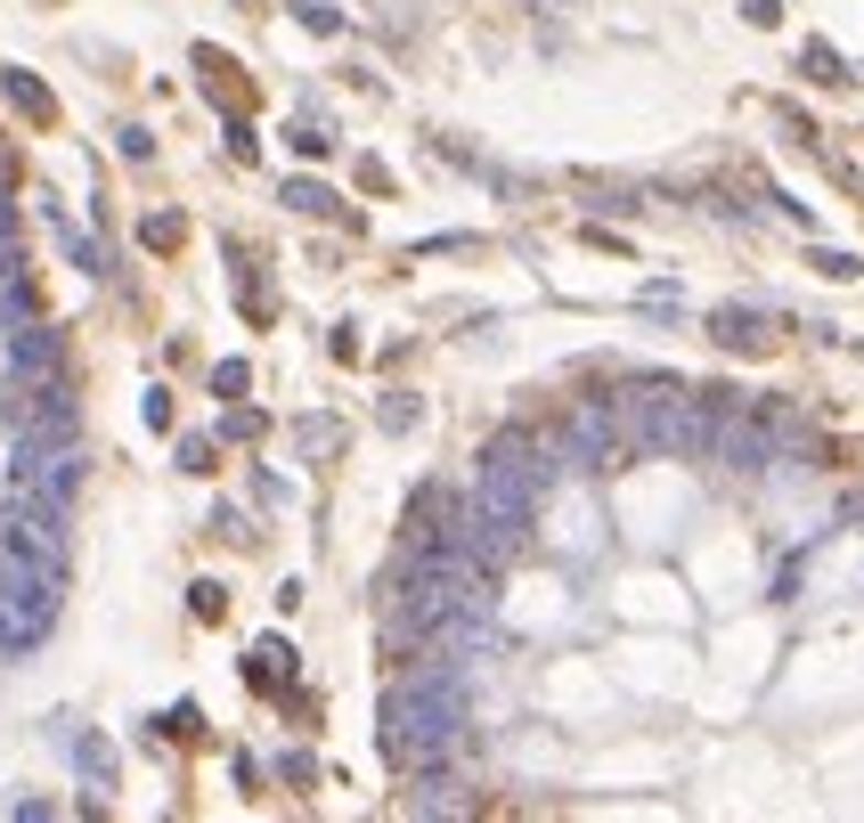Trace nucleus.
<instances>
[{
	"label": "nucleus",
	"instance_id": "nucleus-19",
	"mask_svg": "<svg viewBox=\"0 0 864 823\" xmlns=\"http://www.w3.org/2000/svg\"><path fill=\"white\" fill-rule=\"evenodd\" d=\"M74 758H82V775H107V767H115V758H107V743H98V734H82V743H74Z\"/></svg>",
	"mask_w": 864,
	"mask_h": 823
},
{
	"label": "nucleus",
	"instance_id": "nucleus-3",
	"mask_svg": "<svg viewBox=\"0 0 864 823\" xmlns=\"http://www.w3.org/2000/svg\"><path fill=\"white\" fill-rule=\"evenodd\" d=\"M74 489H82V448H74V441H41V448H17L9 498H33V506H74Z\"/></svg>",
	"mask_w": 864,
	"mask_h": 823
},
{
	"label": "nucleus",
	"instance_id": "nucleus-6",
	"mask_svg": "<svg viewBox=\"0 0 864 823\" xmlns=\"http://www.w3.org/2000/svg\"><path fill=\"white\" fill-rule=\"evenodd\" d=\"M0 90H9V107L25 115V122H41V131H50V122H57V98L41 90V82H33L25 66H9V74H0Z\"/></svg>",
	"mask_w": 864,
	"mask_h": 823
},
{
	"label": "nucleus",
	"instance_id": "nucleus-15",
	"mask_svg": "<svg viewBox=\"0 0 864 823\" xmlns=\"http://www.w3.org/2000/svg\"><path fill=\"white\" fill-rule=\"evenodd\" d=\"M245 383H253V367H245V359H220V367H213V392H220V400H237Z\"/></svg>",
	"mask_w": 864,
	"mask_h": 823
},
{
	"label": "nucleus",
	"instance_id": "nucleus-10",
	"mask_svg": "<svg viewBox=\"0 0 864 823\" xmlns=\"http://www.w3.org/2000/svg\"><path fill=\"white\" fill-rule=\"evenodd\" d=\"M139 245H148V253H180V245H188V220L180 213H148L139 220Z\"/></svg>",
	"mask_w": 864,
	"mask_h": 823
},
{
	"label": "nucleus",
	"instance_id": "nucleus-18",
	"mask_svg": "<svg viewBox=\"0 0 864 823\" xmlns=\"http://www.w3.org/2000/svg\"><path fill=\"white\" fill-rule=\"evenodd\" d=\"M799 66H808L816 82H849V66H840V57L824 50V41H816V50H808V57H799Z\"/></svg>",
	"mask_w": 864,
	"mask_h": 823
},
{
	"label": "nucleus",
	"instance_id": "nucleus-2",
	"mask_svg": "<svg viewBox=\"0 0 864 823\" xmlns=\"http://www.w3.org/2000/svg\"><path fill=\"white\" fill-rule=\"evenodd\" d=\"M0 424L17 432V448H41V441H74V432H82V408H74V383H66V376H41V383H17V400L0 408Z\"/></svg>",
	"mask_w": 864,
	"mask_h": 823
},
{
	"label": "nucleus",
	"instance_id": "nucleus-17",
	"mask_svg": "<svg viewBox=\"0 0 864 823\" xmlns=\"http://www.w3.org/2000/svg\"><path fill=\"white\" fill-rule=\"evenodd\" d=\"M285 139H294V155H326V148H335V139H326V122H294Z\"/></svg>",
	"mask_w": 864,
	"mask_h": 823
},
{
	"label": "nucleus",
	"instance_id": "nucleus-20",
	"mask_svg": "<svg viewBox=\"0 0 864 823\" xmlns=\"http://www.w3.org/2000/svg\"><path fill=\"white\" fill-rule=\"evenodd\" d=\"M408 424H417V400L392 392V400H384V432H408Z\"/></svg>",
	"mask_w": 864,
	"mask_h": 823
},
{
	"label": "nucleus",
	"instance_id": "nucleus-12",
	"mask_svg": "<svg viewBox=\"0 0 864 823\" xmlns=\"http://www.w3.org/2000/svg\"><path fill=\"white\" fill-rule=\"evenodd\" d=\"M180 473H213V432H180Z\"/></svg>",
	"mask_w": 864,
	"mask_h": 823
},
{
	"label": "nucleus",
	"instance_id": "nucleus-7",
	"mask_svg": "<svg viewBox=\"0 0 864 823\" xmlns=\"http://www.w3.org/2000/svg\"><path fill=\"white\" fill-rule=\"evenodd\" d=\"M285 204H294V213H326V220H343V229H359V213H352L335 188H318V180H285Z\"/></svg>",
	"mask_w": 864,
	"mask_h": 823
},
{
	"label": "nucleus",
	"instance_id": "nucleus-8",
	"mask_svg": "<svg viewBox=\"0 0 864 823\" xmlns=\"http://www.w3.org/2000/svg\"><path fill=\"white\" fill-rule=\"evenodd\" d=\"M50 229H57V245H66V261H74V270H90V278H107V253H98V237H82V229H74V220H66V213H57V204H50Z\"/></svg>",
	"mask_w": 864,
	"mask_h": 823
},
{
	"label": "nucleus",
	"instance_id": "nucleus-16",
	"mask_svg": "<svg viewBox=\"0 0 864 823\" xmlns=\"http://www.w3.org/2000/svg\"><path fill=\"white\" fill-rule=\"evenodd\" d=\"M220 441H261V408H229V416H220Z\"/></svg>",
	"mask_w": 864,
	"mask_h": 823
},
{
	"label": "nucleus",
	"instance_id": "nucleus-4",
	"mask_svg": "<svg viewBox=\"0 0 864 823\" xmlns=\"http://www.w3.org/2000/svg\"><path fill=\"white\" fill-rule=\"evenodd\" d=\"M0 367H9V383L66 376V335H57L50 318H25V326H9V343H0Z\"/></svg>",
	"mask_w": 864,
	"mask_h": 823
},
{
	"label": "nucleus",
	"instance_id": "nucleus-11",
	"mask_svg": "<svg viewBox=\"0 0 864 823\" xmlns=\"http://www.w3.org/2000/svg\"><path fill=\"white\" fill-rule=\"evenodd\" d=\"M155 734H172V743H196V734H204V710H196V702L163 710V717H155Z\"/></svg>",
	"mask_w": 864,
	"mask_h": 823
},
{
	"label": "nucleus",
	"instance_id": "nucleus-22",
	"mask_svg": "<svg viewBox=\"0 0 864 823\" xmlns=\"http://www.w3.org/2000/svg\"><path fill=\"white\" fill-rule=\"evenodd\" d=\"M743 17H750V25H775L784 9H775V0H743Z\"/></svg>",
	"mask_w": 864,
	"mask_h": 823
},
{
	"label": "nucleus",
	"instance_id": "nucleus-9",
	"mask_svg": "<svg viewBox=\"0 0 864 823\" xmlns=\"http://www.w3.org/2000/svg\"><path fill=\"white\" fill-rule=\"evenodd\" d=\"M758 326H767L758 311H717V318H710V335L726 343V351H758V343H767V335H758Z\"/></svg>",
	"mask_w": 864,
	"mask_h": 823
},
{
	"label": "nucleus",
	"instance_id": "nucleus-1",
	"mask_svg": "<svg viewBox=\"0 0 864 823\" xmlns=\"http://www.w3.org/2000/svg\"><path fill=\"white\" fill-rule=\"evenodd\" d=\"M57 604H66V563H41L0 539V652H33L57 628Z\"/></svg>",
	"mask_w": 864,
	"mask_h": 823
},
{
	"label": "nucleus",
	"instance_id": "nucleus-13",
	"mask_svg": "<svg viewBox=\"0 0 864 823\" xmlns=\"http://www.w3.org/2000/svg\"><path fill=\"white\" fill-rule=\"evenodd\" d=\"M294 17L311 33H343V9H335V0H294Z\"/></svg>",
	"mask_w": 864,
	"mask_h": 823
},
{
	"label": "nucleus",
	"instance_id": "nucleus-14",
	"mask_svg": "<svg viewBox=\"0 0 864 823\" xmlns=\"http://www.w3.org/2000/svg\"><path fill=\"white\" fill-rule=\"evenodd\" d=\"M188 611H196V620H220V611H229V587L196 580V587H188Z\"/></svg>",
	"mask_w": 864,
	"mask_h": 823
},
{
	"label": "nucleus",
	"instance_id": "nucleus-5",
	"mask_svg": "<svg viewBox=\"0 0 864 823\" xmlns=\"http://www.w3.org/2000/svg\"><path fill=\"white\" fill-rule=\"evenodd\" d=\"M285 676H294V645H285V636H261V645L245 652V685L253 693H285Z\"/></svg>",
	"mask_w": 864,
	"mask_h": 823
},
{
	"label": "nucleus",
	"instance_id": "nucleus-21",
	"mask_svg": "<svg viewBox=\"0 0 864 823\" xmlns=\"http://www.w3.org/2000/svg\"><path fill=\"white\" fill-rule=\"evenodd\" d=\"M278 775H285V783H311L318 758H311V750H285V758H278Z\"/></svg>",
	"mask_w": 864,
	"mask_h": 823
}]
</instances>
